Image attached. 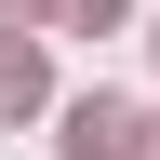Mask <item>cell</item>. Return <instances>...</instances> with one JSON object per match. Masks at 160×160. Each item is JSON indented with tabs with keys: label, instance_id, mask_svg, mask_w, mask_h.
Returning <instances> with one entry per match:
<instances>
[{
	"label": "cell",
	"instance_id": "6da1fadb",
	"mask_svg": "<svg viewBox=\"0 0 160 160\" xmlns=\"http://www.w3.org/2000/svg\"><path fill=\"white\" fill-rule=\"evenodd\" d=\"M67 160H147L133 107H120V93H80V107H67Z\"/></svg>",
	"mask_w": 160,
	"mask_h": 160
},
{
	"label": "cell",
	"instance_id": "7a4b0ae2",
	"mask_svg": "<svg viewBox=\"0 0 160 160\" xmlns=\"http://www.w3.org/2000/svg\"><path fill=\"white\" fill-rule=\"evenodd\" d=\"M53 80H40V40H0V120H27Z\"/></svg>",
	"mask_w": 160,
	"mask_h": 160
},
{
	"label": "cell",
	"instance_id": "3957f363",
	"mask_svg": "<svg viewBox=\"0 0 160 160\" xmlns=\"http://www.w3.org/2000/svg\"><path fill=\"white\" fill-rule=\"evenodd\" d=\"M53 13H67V27H120V0H53Z\"/></svg>",
	"mask_w": 160,
	"mask_h": 160
},
{
	"label": "cell",
	"instance_id": "277c9868",
	"mask_svg": "<svg viewBox=\"0 0 160 160\" xmlns=\"http://www.w3.org/2000/svg\"><path fill=\"white\" fill-rule=\"evenodd\" d=\"M0 13H40V0H0Z\"/></svg>",
	"mask_w": 160,
	"mask_h": 160
},
{
	"label": "cell",
	"instance_id": "5b68a950",
	"mask_svg": "<svg viewBox=\"0 0 160 160\" xmlns=\"http://www.w3.org/2000/svg\"><path fill=\"white\" fill-rule=\"evenodd\" d=\"M147 160H160V120H147Z\"/></svg>",
	"mask_w": 160,
	"mask_h": 160
}]
</instances>
